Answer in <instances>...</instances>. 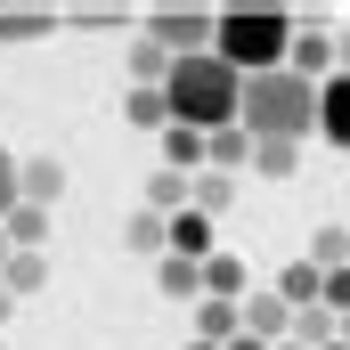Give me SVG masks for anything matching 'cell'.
I'll return each instance as SVG.
<instances>
[{
	"mask_svg": "<svg viewBox=\"0 0 350 350\" xmlns=\"http://www.w3.org/2000/svg\"><path fill=\"white\" fill-rule=\"evenodd\" d=\"M342 342H350V318H342Z\"/></svg>",
	"mask_w": 350,
	"mask_h": 350,
	"instance_id": "cell-32",
	"label": "cell"
},
{
	"mask_svg": "<svg viewBox=\"0 0 350 350\" xmlns=\"http://www.w3.org/2000/svg\"><path fill=\"white\" fill-rule=\"evenodd\" d=\"M16 172H25V163H16V155H8V147H0V220H8V212H16V204H25V187H16Z\"/></svg>",
	"mask_w": 350,
	"mask_h": 350,
	"instance_id": "cell-25",
	"label": "cell"
},
{
	"mask_svg": "<svg viewBox=\"0 0 350 350\" xmlns=\"http://www.w3.org/2000/svg\"><path fill=\"white\" fill-rule=\"evenodd\" d=\"M16 187H25V204H41V212H49V204L66 196V163H57V155H25Z\"/></svg>",
	"mask_w": 350,
	"mask_h": 350,
	"instance_id": "cell-8",
	"label": "cell"
},
{
	"mask_svg": "<svg viewBox=\"0 0 350 350\" xmlns=\"http://www.w3.org/2000/svg\"><path fill=\"white\" fill-rule=\"evenodd\" d=\"M122 114H131L139 131H155V139L172 131V98H163V90H131V98H122Z\"/></svg>",
	"mask_w": 350,
	"mask_h": 350,
	"instance_id": "cell-18",
	"label": "cell"
},
{
	"mask_svg": "<svg viewBox=\"0 0 350 350\" xmlns=\"http://www.w3.org/2000/svg\"><path fill=\"white\" fill-rule=\"evenodd\" d=\"M277 293H285V310H318V301H326V269H318L310 253H301V261H293L285 277H277Z\"/></svg>",
	"mask_w": 350,
	"mask_h": 350,
	"instance_id": "cell-10",
	"label": "cell"
},
{
	"mask_svg": "<svg viewBox=\"0 0 350 350\" xmlns=\"http://www.w3.org/2000/svg\"><path fill=\"white\" fill-rule=\"evenodd\" d=\"M8 310H16V293H8V285H0V326H8Z\"/></svg>",
	"mask_w": 350,
	"mask_h": 350,
	"instance_id": "cell-28",
	"label": "cell"
},
{
	"mask_svg": "<svg viewBox=\"0 0 350 350\" xmlns=\"http://www.w3.org/2000/svg\"><path fill=\"white\" fill-rule=\"evenodd\" d=\"M8 261H16V245H8V228H0V269H8Z\"/></svg>",
	"mask_w": 350,
	"mask_h": 350,
	"instance_id": "cell-29",
	"label": "cell"
},
{
	"mask_svg": "<svg viewBox=\"0 0 350 350\" xmlns=\"http://www.w3.org/2000/svg\"><path fill=\"white\" fill-rule=\"evenodd\" d=\"M196 163L212 172V139H204V131H179V122H172V131H163V172H179V179H187Z\"/></svg>",
	"mask_w": 350,
	"mask_h": 350,
	"instance_id": "cell-11",
	"label": "cell"
},
{
	"mask_svg": "<svg viewBox=\"0 0 350 350\" xmlns=\"http://www.w3.org/2000/svg\"><path fill=\"white\" fill-rule=\"evenodd\" d=\"M147 41L172 49V57H204V49L220 41V16H204V8H155V16H147Z\"/></svg>",
	"mask_w": 350,
	"mask_h": 350,
	"instance_id": "cell-4",
	"label": "cell"
},
{
	"mask_svg": "<svg viewBox=\"0 0 350 350\" xmlns=\"http://www.w3.org/2000/svg\"><path fill=\"white\" fill-rule=\"evenodd\" d=\"M41 277H49V253H16V261L0 269V285H8V293H41Z\"/></svg>",
	"mask_w": 350,
	"mask_h": 350,
	"instance_id": "cell-23",
	"label": "cell"
},
{
	"mask_svg": "<svg viewBox=\"0 0 350 350\" xmlns=\"http://www.w3.org/2000/svg\"><path fill=\"white\" fill-rule=\"evenodd\" d=\"M245 334V301H196V342H237Z\"/></svg>",
	"mask_w": 350,
	"mask_h": 350,
	"instance_id": "cell-9",
	"label": "cell"
},
{
	"mask_svg": "<svg viewBox=\"0 0 350 350\" xmlns=\"http://www.w3.org/2000/svg\"><path fill=\"white\" fill-rule=\"evenodd\" d=\"M0 228H8V245H16V253H41V245H49V212H41V204H16Z\"/></svg>",
	"mask_w": 350,
	"mask_h": 350,
	"instance_id": "cell-16",
	"label": "cell"
},
{
	"mask_svg": "<svg viewBox=\"0 0 350 350\" xmlns=\"http://www.w3.org/2000/svg\"><path fill=\"white\" fill-rule=\"evenodd\" d=\"M204 301H245V261L237 253H212L204 261Z\"/></svg>",
	"mask_w": 350,
	"mask_h": 350,
	"instance_id": "cell-13",
	"label": "cell"
},
{
	"mask_svg": "<svg viewBox=\"0 0 350 350\" xmlns=\"http://www.w3.org/2000/svg\"><path fill=\"white\" fill-rule=\"evenodd\" d=\"M41 33H57L49 8H0V41H41Z\"/></svg>",
	"mask_w": 350,
	"mask_h": 350,
	"instance_id": "cell-21",
	"label": "cell"
},
{
	"mask_svg": "<svg viewBox=\"0 0 350 350\" xmlns=\"http://www.w3.org/2000/svg\"><path fill=\"white\" fill-rule=\"evenodd\" d=\"M212 172H253V131H245V122H237V131H212Z\"/></svg>",
	"mask_w": 350,
	"mask_h": 350,
	"instance_id": "cell-17",
	"label": "cell"
},
{
	"mask_svg": "<svg viewBox=\"0 0 350 350\" xmlns=\"http://www.w3.org/2000/svg\"><path fill=\"white\" fill-rule=\"evenodd\" d=\"M293 163H301V147H253V172L261 179H293Z\"/></svg>",
	"mask_w": 350,
	"mask_h": 350,
	"instance_id": "cell-24",
	"label": "cell"
},
{
	"mask_svg": "<svg viewBox=\"0 0 350 350\" xmlns=\"http://www.w3.org/2000/svg\"><path fill=\"white\" fill-rule=\"evenodd\" d=\"M172 253L196 261V269L212 261V220H204V212H179V220H172Z\"/></svg>",
	"mask_w": 350,
	"mask_h": 350,
	"instance_id": "cell-12",
	"label": "cell"
},
{
	"mask_svg": "<svg viewBox=\"0 0 350 350\" xmlns=\"http://www.w3.org/2000/svg\"><path fill=\"white\" fill-rule=\"evenodd\" d=\"M326 350H350V342H326Z\"/></svg>",
	"mask_w": 350,
	"mask_h": 350,
	"instance_id": "cell-34",
	"label": "cell"
},
{
	"mask_svg": "<svg viewBox=\"0 0 350 350\" xmlns=\"http://www.w3.org/2000/svg\"><path fill=\"white\" fill-rule=\"evenodd\" d=\"M293 33H301V25H293L285 8H228V16H220L212 57H220V66H237V74L253 82V74H277V66L293 57Z\"/></svg>",
	"mask_w": 350,
	"mask_h": 350,
	"instance_id": "cell-3",
	"label": "cell"
},
{
	"mask_svg": "<svg viewBox=\"0 0 350 350\" xmlns=\"http://www.w3.org/2000/svg\"><path fill=\"white\" fill-rule=\"evenodd\" d=\"M122 237H131V253H155V261L172 253V220H163V212H131Z\"/></svg>",
	"mask_w": 350,
	"mask_h": 350,
	"instance_id": "cell-19",
	"label": "cell"
},
{
	"mask_svg": "<svg viewBox=\"0 0 350 350\" xmlns=\"http://www.w3.org/2000/svg\"><path fill=\"white\" fill-rule=\"evenodd\" d=\"M228 204H237V179H228V172H204V179H196V212H204V220H220Z\"/></svg>",
	"mask_w": 350,
	"mask_h": 350,
	"instance_id": "cell-22",
	"label": "cell"
},
{
	"mask_svg": "<svg viewBox=\"0 0 350 350\" xmlns=\"http://www.w3.org/2000/svg\"><path fill=\"white\" fill-rule=\"evenodd\" d=\"M277 350H301V342H277Z\"/></svg>",
	"mask_w": 350,
	"mask_h": 350,
	"instance_id": "cell-33",
	"label": "cell"
},
{
	"mask_svg": "<svg viewBox=\"0 0 350 350\" xmlns=\"http://www.w3.org/2000/svg\"><path fill=\"white\" fill-rule=\"evenodd\" d=\"M228 350H269V342H253V334H237V342H228Z\"/></svg>",
	"mask_w": 350,
	"mask_h": 350,
	"instance_id": "cell-30",
	"label": "cell"
},
{
	"mask_svg": "<svg viewBox=\"0 0 350 350\" xmlns=\"http://www.w3.org/2000/svg\"><path fill=\"white\" fill-rule=\"evenodd\" d=\"M147 212H163V220H179V212H196V187L179 172H155L147 179Z\"/></svg>",
	"mask_w": 350,
	"mask_h": 350,
	"instance_id": "cell-14",
	"label": "cell"
},
{
	"mask_svg": "<svg viewBox=\"0 0 350 350\" xmlns=\"http://www.w3.org/2000/svg\"><path fill=\"white\" fill-rule=\"evenodd\" d=\"M155 285H163V301H196V293H204V269L163 253V261H155Z\"/></svg>",
	"mask_w": 350,
	"mask_h": 350,
	"instance_id": "cell-15",
	"label": "cell"
},
{
	"mask_svg": "<svg viewBox=\"0 0 350 350\" xmlns=\"http://www.w3.org/2000/svg\"><path fill=\"white\" fill-rule=\"evenodd\" d=\"M285 66H293V74H301V82H334V33H326V25H318V16H310V25H301V33H293V57H285Z\"/></svg>",
	"mask_w": 350,
	"mask_h": 350,
	"instance_id": "cell-5",
	"label": "cell"
},
{
	"mask_svg": "<svg viewBox=\"0 0 350 350\" xmlns=\"http://www.w3.org/2000/svg\"><path fill=\"white\" fill-rule=\"evenodd\" d=\"M310 261L326 269V277H334V269H350V228H334V220H318V237H310Z\"/></svg>",
	"mask_w": 350,
	"mask_h": 350,
	"instance_id": "cell-20",
	"label": "cell"
},
{
	"mask_svg": "<svg viewBox=\"0 0 350 350\" xmlns=\"http://www.w3.org/2000/svg\"><path fill=\"white\" fill-rule=\"evenodd\" d=\"M163 98H172V122L179 131H237V114H245V74L237 66H220L212 49L204 57H179L172 82H163Z\"/></svg>",
	"mask_w": 350,
	"mask_h": 350,
	"instance_id": "cell-1",
	"label": "cell"
},
{
	"mask_svg": "<svg viewBox=\"0 0 350 350\" xmlns=\"http://www.w3.org/2000/svg\"><path fill=\"white\" fill-rule=\"evenodd\" d=\"M318 139L326 147H350V74H334V82L318 90Z\"/></svg>",
	"mask_w": 350,
	"mask_h": 350,
	"instance_id": "cell-7",
	"label": "cell"
},
{
	"mask_svg": "<svg viewBox=\"0 0 350 350\" xmlns=\"http://www.w3.org/2000/svg\"><path fill=\"white\" fill-rule=\"evenodd\" d=\"M326 310H334V318H350V269H334V277H326Z\"/></svg>",
	"mask_w": 350,
	"mask_h": 350,
	"instance_id": "cell-26",
	"label": "cell"
},
{
	"mask_svg": "<svg viewBox=\"0 0 350 350\" xmlns=\"http://www.w3.org/2000/svg\"><path fill=\"white\" fill-rule=\"evenodd\" d=\"M237 122L253 131V147H301V139L318 131V82H301L293 66L253 74V82H245V114H237Z\"/></svg>",
	"mask_w": 350,
	"mask_h": 350,
	"instance_id": "cell-2",
	"label": "cell"
},
{
	"mask_svg": "<svg viewBox=\"0 0 350 350\" xmlns=\"http://www.w3.org/2000/svg\"><path fill=\"white\" fill-rule=\"evenodd\" d=\"M245 334H253V342H293V310H285V293H277V285H269V293H253V301H245Z\"/></svg>",
	"mask_w": 350,
	"mask_h": 350,
	"instance_id": "cell-6",
	"label": "cell"
},
{
	"mask_svg": "<svg viewBox=\"0 0 350 350\" xmlns=\"http://www.w3.org/2000/svg\"><path fill=\"white\" fill-rule=\"evenodd\" d=\"M334 74H350V33H342V41H334Z\"/></svg>",
	"mask_w": 350,
	"mask_h": 350,
	"instance_id": "cell-27",
	"label": "cell"
},
{
	"mask_svg": "<svg viewBox=\"0 0 350 350\" xmlns=\"http://www.w3.org/2000/svg\"><path fill=\"white\" fill-rule=\"evenodd\" d=\"M187 350H220V342H196V334H187Z\"/></svg>",
	"mask_w": 350,
	"mask_h": 350,
	"instance_id": "cell-31",
	"label": "cell"
},
{
	"mask_svg": "<svg viewBox=\"0 0 350 350\" xmlns=\"http://www.w3.org/2000/svg\"><path fill=\"white\" fill-rule=\"evenodd\" d=\"M0 350H8V342H0Z\"/></svg>",
	"mask_w": 350,
	"mask_h": 350,
	"instance_id": "cell-35",
	"label": "cell"
}]
</instances>
